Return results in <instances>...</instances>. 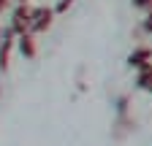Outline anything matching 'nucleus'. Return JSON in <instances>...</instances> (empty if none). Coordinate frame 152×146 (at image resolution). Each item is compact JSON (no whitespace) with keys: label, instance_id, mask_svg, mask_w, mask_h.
<instances>
[{"label":"nucleus","instance_id":"obj_1","mask_svg":"<svg viewBox=\"0 0 152 146\" xmlns=\"http://www.w3.org/2000/svg\"><path fill=\"white\" fill-rule=\"evenodd\" d=\"M144 60H152V51L149 49H141V51H136L130 57V65H139V68H147V65H152V62H144Z\"/></svg>","mask_w":152,"mask_h":146},{"label":"nucleus","instance_id":"obj_2","mask_svg":"<svg viewBox=\"0 0 152 146\" xmlns=\"http://www.w3.org/2000/svg\"><path fill=\"white\" fill-rule=\"evenodd\" d=\"M139 87H144V89H149V92H152V65L141 68V76H139Z\"/></svg>","mask_w":152,"mask_h":146},{"label":"nucleus","instance_id":"obj_3","mask_svg":"<svg viewBox=\"0 0 152 146\" xmlns=\"http://www.w3.org/2000/svg\"><path fill=\"white\" fill-rule=\"evenodd\" d=\"M22 51L33 54V43H30V38H22Z\"/></svg>","mask_w":152,"mask_h":146},{"label":"nucleus","instance_id":"obj_4","mask_svg":"<svg viewBox=\"0 0 152 146\" xmlns=\"http://www.w3.org/2000/svg\"><path fill=\"white\" fill-rule=\"evenodd\" d=\"M136 6H139V8H149V6H152V0H136Z\"/></svg>","mask_w":152,"mask_h":146},{"label":"nucleus","instance_id":"obj_5","mask_svg":"<svg viewBox=\"0 0 152 146\" xmlns=\"http://www.w3.org/2000/svg\"><path fill=\"white\" fill-rule=\"evenodd\" d=\"M144 27H147V33H152V14L147 16V25H144Z\"/></svg>","mask_w":152,"mask_h":146}]
</instances>
